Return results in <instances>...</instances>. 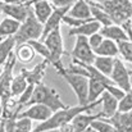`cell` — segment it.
Listing matches in <instances>:
<instances>
[{
	"instance_id": "ba28073f",
	"label": "cell",
	"mask_w": 132,
	"mask_h": 132,
	"mask_svg": "<svg viewBox=\"0 0 132 132\" xmlns=\"http://www.w3.org/2000/svg\"><path fill=\"white\" fill-rule=\"evenodd\" d=\"M131 77H132L131 73L126 68V65L123 64V62L121 59H116L114 68H113V72L110 75V80L113 81V84L117 85L118 87H121L123 91L127 92L132 86Z\"/></svg>"
},
{
	"instance_id": "d4e9b609",
	"label": "cell",
	"mask_w": 132,
	"mask_h": 132,
	"mask_svg": "<svg viewBox=\"0 0 132 132\" xmlns=\"http://www.w3.org/2000/svg\"><path fill=\"white\" fill-rule=\"evenodd\" d=\"M36 51L34 49V46L30 43H24V44L17 45V50H15V56L19 62L24 63H30L35 59Z\"/></svg>"
},
{
	"instance_id": "b9f144b4",
	"label": "cell",
	"mask_w": 132,
	"mask_h": 132,
	"mask_svg": "<svg viewBox=\"0 0 132 132\" xmlns=\"http://www.w3.org/2000/svg\"><path fill=\"white\" fill-rule=\"evenodd\" d=\"M130 73H131V76H132V71H130Z\"/></svg>"
},
{
	"instance_id": "e575fe53",
	"label": "cell",
	"mask_w": 132,
	"mask_h": 132,
	"mask_svg": "<svg viewBox=\"0 0 132 132\" xmlns=\"http://www.w3.org/2000/svg\"><path fill=\"white\" fill-rule=\"evenodd\" d=\"M0 132H6V128H5V119L1 118V122H0Z\"/></svg>"
},
{
	"instance_id": "4fadbf2b",
	"label": "cell",
	"mask_w": 132,
	"mask_h": 132,
	"mask_svg": "<svg viewBox=\"0 0 132 132\" xmlns=\"http://www.w3.org/2000/svg\"><path fill=\"white\" fill-rule=\"evenodd\" d=\"M99 32L104 36V39H109L112 41H116L117 44L128 40L127 32L121 24L114 23V24H110V26H101Z\"/></svg>"
},
{
	"instance_id": "ac0fdd59",
	"label": "cell",
	"mask_w": 132,
	"mask_h": 132,
	"mask_svg": "<svg viewBox=\"0 0 132 132\" xmlns=\"http://www.w3.org/2000/svg\"><path fill=\"white\" fill-rule=\"evenodd\" d=\"M101 28V24L97 22V21H90V22H86L78 27H73L69 30L68 35L69 36H91L92 34H96L99 32Z\"/></svg>"
},
{
	"instance_id": "484cf974",
	"label": "cell",
	"mask_w": 132,
	"mask_h": 132,
	"mask_svg": "<svg viewBox=\"0 0 132 132\" xmlns=\"http://www.w3.org/2000/svg\"><path fill=\"white\" fill-rule=\"evenodd\" d=\"M15 39L14 36H10V37H6L4 40L0 41V67H3L8 58L10 56V54L13 53V49L15 47Z\"/></svg>"
},
{
	"instance_id": "30bf717a",
	"label": "cell",
	"mask_w": 132,
	"mask_h": 132,
	"mask_svg": "<svg viewBox=\"0 0 132 132\" xmlns=\"http://www.w3.org/2000/svg\"><path fill=\"white\" fill-rule=\"evenodd\" d=\"M0 9L4 14H6L10 18H14L19 22H24L31 6L27 5V3H21V4H6L0 1Z\"/></svg>"
},
{
	"instance_id": "6da1fadb",
	"label": "cell",
	"mask_w": 132,
	"mask_h": 132,
	"mask_svg": "<svg viewBox=\"0 0 132 132\" xmlns=\"http://www.w3.org/2000/svg\"><path fill=\"white\" fill-rule=\"evenodd\" d=\"M101 104L100 103V99L97 101H94V103H90L87 105H76V106H67L64 109H60V110H56L55 113H53V116L45 121L39 123L32 132H44L47 130H54V128H59L67 123H71L73 121V118L76 116H78L80 113H84V112H91L96 105Z\"/></svg>"
},
{
	"instance_id": "83f0119b",
	"label": "cell",
	"mask_w": 132,
	"mask_h": 132,
	"mask_svg": "<svg viewBox=\"0 0 132 132\" xmlns=\"http://www.w3.org/2000/svg\"><path fill=\"white\" fill-rule=\"evenodd\" d=\"M91 127L97 132H118L116 126L106 118H99L91 123Z\"/></svg>"
},
{
	"instance_id": "7c38bea8",
	"label": "cell",
	"mask_w": 132,
	"mask_h": 132,
	"mask_svg": "<svg viewBox=\"0 0 132 132\" xmlns=\"http://www.w3.org/2000/svg\"><path fill=\"white\" fill-rule=\"evenodd\" d=\"M99 118H103L101 112H99L96 114H91L90 112H84V113H80L78 116H76L71 123L75 128V132H85L88 127H91V123Z\"/></svg>"
},
{
	"instance_id": "d590c367",
	"label": "cell",
	"mask_w": 132,
	"mask_h": 132,
	"mask_svg": "<svg viewBox=\"0 0 132 132\" xmlns=\"http://www.w3.org/2000/svg\"><path fill=\"white\" fill-rule=\"evenodd\" d=\"M36 1H40V0H30V1H26V3H27V5L31 6V5H32L34 3H36Z\"/></svg>"
},
{
	"instance_id": "7bdbcfd3",
	"label": "cell",
	"mask_w": 132,
	"mask_h": 132,
	"mask_svg": "<svg viewBox=\"0 0 132 132\" xmlns=\"http://www.w3.org/2000/svg\"><path fill=\"white\" fill-rule=\"evenodd\" d=\"M130 3H131V4H132V0H130Z\"/></svg>"
},
{
	"instance_id": "9c48e42d",
	"label": "cell",
	"mask_w": 132,
	"mask_h": 132,
	"mask_svg": "<svg viewBox=\"0 0 132 132\" xmlns=\"http://www.w3.org/2000/svg\"><path fill=\"white\" fill-rule=\"evenodd\" d=\"M72 5H65V6H54V10L51 13V15L49 17V19L46 21V23L44 24V32L43 36L40 39V41H44V39L55 28L60 27V23L63 22V17L68 14L69 9Z\"/></svg>"
},
{
	"instance_id": "ab89813d",
	"label": "cell",
	"mask_w": 132,
	"mask_h": 132,
	"mask_svg": "<svg viewBox=\"0 0 132 132\" xmlns=\"http://www.w3.org/2000/svg\"><path fill=\"white\" fill-rule=\"evenodd\" d=\"M1 14H3V12H1V9H0V17H1Z\"/></svg>"
},
{
	"instance_id": "74e56055",
	"label": "cell",
	"mask_w": 132,
	"mask_h": 132,
	"mask_svg": "<svg viewBox=\"0 0 132 132\" xmlns=\"http://www.w3.org/2000/svg\"><path fill=\"white\" fill-rule=\"evenodd\" d=\"M1 118H3V114H1V108H0V122H1Z\"/></svg>"
},
{
	"instance_id": "52a82bcc",
	"label": "cell",
	"mask_w": 132,
	"mask_h": 132,
	"mask_svg": "<svg viewBox=\"0 0 132 132\" xmlns=\"http://www.w3.org/2000/svg\"><path fill=\"white\" fill-rule=\"evenodd\" d=\"M71 55H72V62L85 63V64H94L96 58V54L90 46L88 39L86 36H76V44Z\"/></svg>"
},
{
	"instance_id": "9a60e30c",
	"label": "cell",
	"mask_w": 132,
	"mask_h": 132,
	"mask_svg": "<svg viewBox=\"0 0 132 132\" xmlns=\"http://www.w3.org/2000/svg\"><path fill=\"white\" fill-rule=\"evenodd\" d=\"M110 121L118 132H132V110L131 112H117L112 118H106Z\"/></svg>"
},
{
	"instance_id": "5b68a950",
	"label": "cell",
	"mask_w": 132,
	"mask_h": 132,
	"mask_svg": "<svg viewBox=\"0 0 132 132\" xmlns=\"http://www.w3.org/2000/svg\"><path fill=\"white\" fill-rule=\"evenodd\" d=\"M71 86L73 92L77 96L78 105H87L88 103V78L82 75H76V73H69L67 72L65 68L58 72Z\"/></svg>"
},
{
	"instance_id": "3957f363",
	"label": "cell",
	"mask_w": 132,
	"mask_h": 132,
	"mask_svg": "<svg viewBox=\"0 0 132 132\" xmlns=\"http://www.w3.org/2000/svg\"><path fill=\"white\" fill-rule=\"evenodd\" d=\"M32 104H45L54 113L56 110L67 108L64 105V103L60 100V96H59L58 91L49 87L47 85H44L43 82L39 84V85H35L34 95H32V99H31L28 105H32Z\"/></svg>"
},
{
	"instance_id": "277c9868",
	"label": "cell",
	"mask_w": 132,
	"mask_h": 132,
	"mask_svg": "<svg viewBox=\"0 0 132 132\" xmlns=\"http://www.w3.org/2000/svg\"><path fill=\"white\" fill-rule=\"evenodd\" d=\"M112 17L116 24H123L132 18V4L130 0H96Z\"/></svg>"
},
{
	"instance_id": "8d00e7d4",
	"label": "cell",
	"mask_w": 132,
	"mask_h": 132,
	"mask_svg": "<svg viewBox=\"0 0 132 132\" xmlns=\"http://www.w3.org/2000/svg\"><path fill=\"white\" fill-rule=\"evenodd\" d=\"M85 132H97V131H96V130H94L92 127H88V128H87V130H86Z\"/></svg>"
},
{
	"instance_id": "ee69618b",
	"label": "cell",
	"mask_w": 132,
	"mask_h": 132,
	"mask_svg": "<svg viewBox=\"0 0 132 132\" xmlns=\"http://www.w3.org/2000/svg\"><path fill=\"white\" fill-rule=\"evenodd\" d=\"M0 104H1V99H0Z\"/></svg>"
},
{
	"instance_id": "f546056e",
	"label": "cell",
	"mask_w": 132,
	"mask_h": 132,
	"mask_svg": "<svg viewBox=\"0 0 132 132\" xmlns=\"http://www.w3.org/2000/svg\"><path fill=\"white\" fill-rule=\"evenodd\" d=\"M34 90H35V85L30 84V85L26 87V90H24L19 96H18L17 103H18L21 106H26V105H28V104H30V101H31V99H32Z\"/></svg>"
},
{
	"instance_id": "836d02e7",
	"label": "cell",
	"mask_w": 132,
	"mask_h": 132,
	"mask_svg": "<svg viewBox=\"0 0 132 132\" xmlns=\"http://www.w3.org/2000/svg\"><path fill=\"white\" fill-rule=\"evenodd\" d=\"M106 91L108 92H110L114 97H117L118 100H122V97L125 96V94H126V91H123L121 87H118L117 85H114V84H110V85H108L106 86Z\"/></svg>"
},
{
	"instance_id": "8fae6325",
	"label": "cell",
	"mask_w": 132,
	"mask_h": 132,
	"mask_svg": "<svg viewBox=\"0 0 132 132\" xmlns=\"http://www.w3.org/2000/svg\"><path fill=\"white\" fill-rule=\"evenodd\" d=\"M53 113L54 112L45 104H32V105H30L28 109H26L24 112H21L18 114V117H26L32 121L45 122L53 116Z\"/></svg>"
},
{
	"instance_id": "d6986e66",
	"label": "cell",
	"mask_w": 132,
	"mask_h": 132,
	"mask_svg": "<svg viewBox=\"0 0 132 132\" xmlns=\"http://www.w3.org/2000/svg\"><path fill=\"white\" fill-rule=\"evenodd\" d=\"M90 6H91V15L95 21H97L101 26H110L114 24V21L112 17L104 10V8L99 3H94L92 0H87Z\"/></svg>"
},
{
	"instance_id": "4316f807",
	"label": "cell",
	"mask_w": 132,
	"mask_h": 132,
	"mask_svg": "<svg viewBox=\"0 0 132 132\" xmlns=\"http://www.w3.org/2000/svg\"><path fill=\"white\" fill-rule=\"evenodd\" d=\"M28 81L27 78L24 77V75L21 72L18 76L13 77V81H12V85H10V92H12V96H19L26 87L28 86Z\"/></svg>"
},
{
	"instance_id": "5bb4252c",
	"label": "cell",
	"mask_w": 132,
	"mask_h": 132,
	"mask_svg": "<svg viewBox=\"0 0 132 132\" xmlns=\"http://www.w3.org/2000/svg\"><path fill=\"white\" fill-rule=\"evenodd\" d=\"M100 103L103 106V118H112L117 112H118V106H119V100L117 97H114L110 92H108L106 90L103 92V95L100 96Z\"/></svg>"
},
{
	"instance_id": "44dd1931",
	"label": "cell",
	"mask_w": 132,
	"mask_h": 132,
	"mask_svg": "<svg viewBox=\"0 0 132 132\" xmlns=\"http://www.w3.org/2000/svg\"><path fill=\"white\" fill-rule=\"evenodd\" d=\"M22 22L14 19V18H4L1 22H0V39H6V37H10V36H14L19 27H21Z\"/></svg>"
},
{
	"instance_id": "cb8c5ba5",
	"label": "cell",
	"mask_w": 132,
	"mask_h": 132,
	"mask_svg": "<svg viewBox=\"0 0 132 132\" xmlns=\"http://www.w3.org/2000/svg\"><path fill=\"white\" fill-rule=\"evenodd\" d=\"M94 51H95L96 55H101V56H112V58H116V56L119 54L118 44H117L116 41L109 40V39H104L103 43L99 45V47H96Z\"/></svg>"
},
{
	"instance_id": "f35d334b",
	"label": "cell",
	"mask_w": 132,
	"mask_h": 132,
	"mask_svg": "<svg viewBox=\"0 0 132 132\" xmlns=\"http://www.w3.org/2000/svg\"><path fill=\"white\" fill-rule=\"evenodd\" d=\"M1 73H3V67H0V76H1Z\"/></svg>"
},
{
	"instance_id": "f1b7e54d",
	"label": "cell",
	"mask_w": 132,
	"mask_h": 132,
	"mask_svg": "<svg viewBox=\"0 0 132 132\" xmlns=\"http://www.w3.org/2000/svg\"><path fill=\"white\" fill-rule=\"evenodd\" d=\"M28 43L34 46L36 54L41 55L45 60H47V62L50 63L51 55H50V51H49V49H47V46L45 45L44 41H40V40H31V41H28Z\"/></svg>"
},
{
	"instance_id": "1f68e13d",
	"label": "cell",
	"mask_w": 132,
	"mask_h": 132,
	"mask_svg": "<svg viewBox=\"0 0 132 132\" xmlns=\"http://www.w3.org/2000/svg\"><path fill=\"white\" fill-rule=\"evenodd\" d=\"M118 110L119 112H131L132 110V86L125 94V96L122 97V100H119Z\"/></svg>"
},
{
	"instance_id": "60d3db41",
	"label": "cell",
	"mask_w": 132,
	"mask_h": 132,
	"mask_svg": "<svg viewBox=\"0 0 132 132\" xmlns=\"http://www.w3.org/2000/svg\"><path fill=\"white\" fill-rule=\"evenodd\" d=\"M131 27H132V18H131Z\"/></svg>"
},
{
	"instance_id": "8992f818",
	"label": "cell",
	"mask_w": 132,
	"mask_h": 132,
	"mask_svg": "<svg viewBox=\"0 0 132 132\" xmlns=\"http://www.w3.org/2000/svg\"><path fill=\"white\" fill-rule=\"evenodd\" d=\"M44 43L47 46V49L50 51V55H51L50 63L54 65V68L58 72L62 71L64 67H63L60 59H62V56L64 55L65 51H64V45H63V37H62L60 27H58L54 31H51L44 39Z\"/></svg>"
},
{
	"instance_id": "7402d4cb",
	"label": "cell",
	"mask_w": 132,
	"mask_h": 132,
	"mask_svg": "<svg viewBox=\"0 0 132 132\" xmlns=\"http://www.w3.org/2000/svg\"><path fill=\"white\" fill-rule=\"evenodd\" d=\"M110 84H106L101 80H96V78H88V103H94L100 99V96L103 95V92L106 90V86Z\"/></svg>"
},
{
	"instance_id": "2e32d148",
	"label": "cell",
	"mask_w": 132,
	"mask_h": 132,
	"mask_svg": "<svg viewBox=\"0 0 132 132\" xmlns=\"http://www.w3.org/2000/svg\"><path fill=\"white\" fill-rule=\"evenodd\" d=\"M68 15L76 19H94L91 15V6L87 0H77L72 4Z\"/></svg>"
},
{
	"instance_id": "bcb514c9",
	"label": "cell",
	"mask_w": 132,
	"mask_h": 132,
	"mask_svg": "<svg viewBox=\"0 0 132 132\" xmlns=\"http://www.w3.org/2000/svg\"><path fill=\"white\" fill-rule=\"evenodd\" d=\"M75 1H77V0H75Z\"/></svg>"
},
{
	"instance_id": "603a6c76",
	"label": "cell",
	"mask_w": 132,
	"mask_h": 132,
	"mask_svg": "<svg viewBox=\"0 0 132 132\" xmlns=\"http://www.w3.org/2000/svg\"><path fill=\"white\" fill-rule=\"evenodd\" d=\"M114 62H116V58L96 55L95 62H94V67H95L99 72H101L103 75L110 77V75H112V72H113V68H114Z\"/></svg>"
},
{
	"instance_id": "7a4b0ae2",
	"label": "cell",
	"mask_w": 132,
	"mask_h": 132,
	"mask_svg": "<svg viewBox=\"0 0 132 132\" xmlns=\"http://www.w3.org/2000/svg\"><path fill=\"white\" fill-rule=\"evenodd\" d=\"M44 32V24L36 18L32 8L30 9V13L24 22H22L18 32L14 35L17 45L28 43L31 40H40Z\"/></svg>"
},
{
	"instance_id": "f6af8a7d",
	"label": "cell",
	"mask_w": 132,
	"mask_h": 132,
	"mask_svg": "<svg viewBox=\"0 0 132 132\" xmlns=\"http://www.w3.org/2000/svg\"><path fill=\"white\" fill-rule=\"evenodd\" d=\"M1 40H3V39H0V41H1Z\"/></svg>"
},
{
	"instance_id": "4dcf8cb0",
	"label": "cell",
	"mask_w": 132,
	"mask_h": 132,
	"mask_svg": "<svg viewBox=\"0 0 132 132\" xmlns=\"http://www.w3.org/2000/svg\"><path fill=\"white\" fill-rule=\"evenodd\" d=\"M118 50H119V54L123 56V59L132 63V44L130 43V40L118 43Z\"/></svg>"
},
{
	"instance_id": "e0dca14e",
	"label": "cell",
	"mask_w": 132,
	"mask_h": 132,
	"mask_svg": "<svg viewBox=\"0 0 132 132\" xmlns=\"http://www.w3.org/2000/svg\"><path fill=\"white\" fill-rule=\"evenodd\" d=\"M49 62L45 60L43 63L35 65V68L32 69H21V72L24 75V77L27 78L28 84H32V85H39L43 82L45 77V71H46V67H47Z\"/></svg>"
},
{
	"instance_id": "d6a6232c",
	"label": "cell",
	"mask_w": 132,
	"mask_h": 132,
	"mask_svg": "<svg viewBox=\"0 0 132 132\" xmlns=\"http://www.w3.org/2000/svg\"><path fill=\"white\" fill-rule=\"evenodd\" d=\"M88 44L92 47V50H95L96 47H99V45L103 43L104 40V36L100 34V32H96V34H92L91 36H88Z\"/></svg>"
},
{
	"instance_id": "ffe728a7",
	"label": "cell",
	"mask_w": 132,
	"mask_h": 132,
	"mask_svg": "<svg viewBox=\"0 0 132 132\" xmlns=\"http://www.w3.org/2000/svg\"><path fill=\"white\" fill-rule=\"evenodd\" d=\"M32 10L36 15V18L45 24L46 21L49 19V17L51 15L53 10H54V6L47 1V0H40V1H36L32 4Z\"/></svg>"
}]
</instances>
